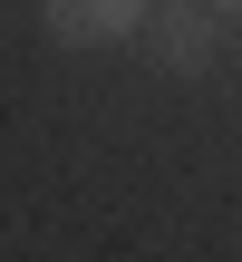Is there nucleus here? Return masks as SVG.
I'll return each instance as SVG.
<instances>
[{
    "label": "nucleus",
    "instance_id": "1",
    "mask_svg": "<svg viewBox=\"0 0 242 262\" xmlns=\"http://www.w3.org/2000/svg\"><path fill=\"white\" fill-rule=\"evenodd\" d=\"M136 39L155 49L165 78H204V68H213V0H155Z\"/></svg>",
    "mask_w": 242,
    "mask_h": 262
},
{
    "label": "nucleus",
    "instance_id": "2",
    "mask_svg": "<svg viewBox=\"0 0 242 262\" xmlns=\"http://www.w3.org/2000/svg\"><path fill=\"white\" fill-rule=\"evenodd\" d=\"M146 10L155 0H39V29L58 49H116V39L146 29Z\"/></svg>",
    "mask_w": 242,
    "mask_h": 262
},
{
    "label": "nucleus",
    "instance_id": "3",
    "mask_svg": "<svg viewBox=\"0 0 242 262\" xmlns=\"http://www.w3.org/2000/svg\"><path fill=\"white\" fill-rule=\"evenodd\" d=\"M213 10H233V19H242V0H213Z\"/></svg>",
    "mask_w": 242,
    "mask_h": 262
}]
</instances>
